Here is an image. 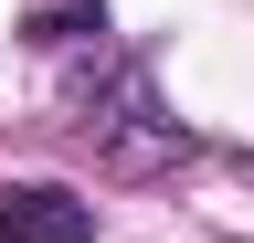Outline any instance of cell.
Masks as SVG:
<instances>
[{
    "instance_id": "6da1fadb",
    "label": "cell",
    "mask_w": 254,
    "mask_h": 243,
    "mask_svg": "<svg viewBox=\"0 0 254 243\" xmlns=\"http://www.w3.org/2000/svg\"><path fill=\"white\" fill-rule=\"evenodd\" d=\"M0 243H95V211L53 180H21V191H0Z\"/></svg>"
}]
</instances>
